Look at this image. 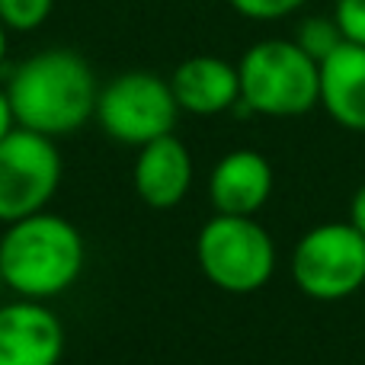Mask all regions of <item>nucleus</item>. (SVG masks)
<instances>
[{"mask_svg": "<svg viewBox=\"0 0 365 365\" xmlns=\"http://www.w3.org/2000/svg\"><path fill=\"white\" fill-rule=\"evenodd\" d=\"M240 103L247 113L292 119L321 103V64L304 55L295 38H263L237 61Z\"/></svg>", "mask_w": 365, "mask_h": 365, "instance_id": "nucleus-3", "label": "nucleus"}, {"mask_svg": "<svg viewBox=\"0 0 365 365\" xmlns=\"http://www.w3.org/2000/svg\"><path fill=\"white\" fill-rule=\"evenodd\" d=\"M195 259L215 289L250 295L276 272V244L253 215H215L195 237Z\"/></svg>", "mask_w": 365, "mask_h": 365, "instance_id": "nucleus-4", "label": "nucleus"}, {"mask_svg": "<svg viewBox=\"0 0 365 365\" xmlns=\"http://www.w3.org/2000/svg\"><path fill=\"white\" fill-rule=\"evenodd\" d=\"M61 186V151L55 138L13 128L0 141V225L48 208Z\"/></svg>", "mask_w": 365, "mask_h": 365, "instance_id": "nucleus-7", "label": "nucleus"}, {"mask_svg": "<svg viewBox=\"0 0 365 365\" xmlns=\"http://www.w3.org/2000/svg\"><path fill=\"white\" fill-rule=\"evenodd\" d=\"M170 90L180 103V113L221 115L240 103L237 64L218 55H192L170 74Z\"/></svg>", "mask_w": 365, "mask_h": 365, "instance_id": "nucleus-10", "label": "nucleus"}, {"mask_svg": "<svg viewBox=\"0 0 365 365\" xmlns=\"http://www.w3.org/2000/svg\"><path fill=\"white\" fill-rule=\"evenodd\" d=\"M272 195V167L259 151L237 148L212 167L208 199L218 215H257Z\"/></svg>", "mask_w": 365, "mask_h": 365, "instance_id": "nucleus-11", "label": "nucleus"}, {"mask_svg": "<svg viewBox=\"0 0 365 365\" xmlns=\"http://www.w3.org/2000/svg\"><path fill=\"white\" fill-rule=\"evenodd\" d=\"M135 192L151 208H177L192 189V154L177 135H164L138 148L132 170Z\"/></svg>", "mask_w": 365, "mask_h": 365, "instance_id": "nucleus-9", "label": "nucleus"}, {"mask_svg": "<svg viewBox=\"0 0 365 365\" xmlns=\"http://www.w3.org/2000/svg\"><path fill=\"white\" fill-rule=\"evenodd\" d=\"M330 16L340 26L343 42L365 45V0H336Z\"/></svg>", "mask_w": 365, "mask_h": 365, "instance_id": "nucleus-16", "label": "nucleus"}, {"mask_svg": "<svg viewBox=\"0 0 365 365\" xmlns=\"http://www.w3.org/2000/svg\"><path fill=\"white\" fill-rule=\"evenodd\" d=\"M87 263L83 237L48 208L19 218L0 234V279L16 298L51 302L81 279Z\"/></svg>", "mask_w": 365, "mask_h": 365, "instance_id": "nucleus-2", "label": "nucleus"}, {"mask_svg": "<svg viewBox=\"0 0 365 365\" xmlns=\"http://www.w3.org/2000/svg\"><path fill=\"white\" fill-rule=\"evenodd\" d=\"M0 285H4V279H0Z\"/></svg>", "mask_w": 365, "mask_h": 365, "instance_id": "nucleus-20", "label": "nucleus"}, {"mask_svg": "<svg viewBox=\"0 0 365 365\" xmlns=\"http://www.w3.org/2000/svg\"><path fill=\"white\" fill-rule=\"evenodd\" d=\"M295 45L304 51V55H311L317 64L324 61V58H330L336 48L343 45V32L340 26H336L334 16H308L302 19V26L295 29Z\"/></svg>", "mask_w": 365, "mask_h": 365, "instance_id": "nucleus-13", "label": "nucleus"}, {"mask_svg": "<svg viewBox=\"0 0 365 365\" xmlns=\"http://www.w3.org/2000/svg\"><path fill=\"white\" fill-rule=\"evenodd\" d=\"M64 327L45 302L16 298L0 304V365H58Z\"/></svg>", "mask_w": 365, "mask_h": 365, "instance_id": "nucleus-8", "label": "nucleus"}, {"mask_svg": "<svg viewBox=\"0 0 365 365\" xmlns=\"http://www.w3.org/2000/svg\"><path fill=\"white\" fill-rule=\"evenodd\" d=\"M321 106L336 125L365 132V45L343 42L321 61Z\"/></svg>", "mask_w": 365, "mask_h": 365, "instance_id": "nucleus-12", "label": "nucleus"}, {"mask_svg": "<svg viewBox=\"0 0 365 365\" xmlns=\"http://www.w3.org/2000/svg\"><path fill=\"white\" fill-rule=\"evenodd\" d=\"M234 6V13L247 19H282V16H292L295 10H302L308 0H227Z\"/></svg>", "mask_w": 365, "mask_h": 365, "instance_id": "nucleus-15", "label": "nucleus"}, {"mask_svg": "<svg viewBox=\"0 0 365 365\" xmlns=\"http://www.w3.org/2000/svg\"><path fill=\"white\" fill-rule=\"evenodd\" d=\"M96 122L113 141L141 148L173 135L180 119V103L170 90V81L151 71H125L100 87Z\"/></svg>", "mask_w": 365, "mask_h": 365, "instance_id": "nucleus-5", "label": "nucleus"}, {"mask_svg": "<svg viewBox=\"0 0 365 365\" xmlns=\"http://www.w3.org/2000/svg\"><path fill=\"white\" fill-rule=\"evenodd\" d=\"M292 279L314 302H343L365 285V237L349 221L302 234L292 250Z\"/></svg>", "mask_w": 365, "mask_h": 365, "instance_id": "nucleus-6", "label": "nucleus"}, {"mask_svg": "<svg viewBox=\"0 0 365 365\" xmlns=\"http://www.w3.org/2000/svg\"><path fill=\"white\" fill-rule=\"evenodd\" d=\"M6 96L19 128L61 138L96 115L100 81L83 55L71 48H45L13 68Z\"/></svg>", "mask_w": 365, "mask_h": 365, "instance_id": "nucleus-1", "label": "nucleus"}, {"mask_svg": "<svg viewBox=\"0 0 365 365\" xmlns=\"http://www.w3.org/2000/svg\"><path fill=\"white\" fill-rule=\"evenodd\" d=\"M55 10V0H0V23L10 32H36Z\"/></svg>", "mask_w": 365, "mask_h": 365, "instance_id": "nucleus-14", "label": "nucleus"}, {"mask_svg": "<svg viewBox=\"0 0 365 365\" xmlns=\"http://www.w3.org/2000/svg\"><path fill=\"white\" fill-rule=\"evenodd\" d=\"M349 225H353L356 231L365 237V182L356 189L353 202H349Z\"/></svg>", "mask_w": 365, "mask_h": 365, "instance_id": "nucleus-17", "label": "nucleus"}, {"mask_svg": "<svg viewBox=\"0 0 365 365\" xmlns=\"http://www.w3.org/2000/svg\"><path fill=\"white\" fill-rule=\"evenodd\" d=\"M16 128V115H13V103L6 96V87H0V141Z\"/></svg>", "mask_w": 365, "mask_h": 365, "instance_id": "nucleus-18", "label": "nucleus"}, {"mask_svg": "<svg viewBox=\"0 0 365 365\" xmlns=\"http://www.w3.org/2000/svg\"><path fill=\"white\" fill-rule=\"evenodd\" d=\"M10 29H6L4 23H0V68H4V61H6V51H10Z\"/></svg>", "mask_w": 365, "mask_h": 365, "instance_id": "nucleus-19", "label": "nucleus"}]
</instances>
